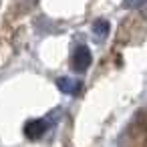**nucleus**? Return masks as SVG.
<instances>
[{
  "mask_svg": "<svg viewBox=\"0 0 147 147\" xmlns=\"http://www.w3.org/2000/svg\"><path fill=\"white\" fill-rule=\"evenodd\" d=\"M141 12H143V16L147 18V0H145V2L141 4Z\"/></svg>",
  "mask_w": 147,
  "mask_h": 147,
  "instance_id": "nucleus-6",
  "label": "nucleus"
},
{
  "mask_svg": "<svg viewBox=\"0 0 147 147\" xmlns=\"http://www.w3.org/2000/svg\"><path fill=\"white\" fill-rule=\"evenodd\" d=\"M57 87H59L65 95H77V93L81 91V83L75 81V79H69V77L57 79Z\"/></svg>",
  "mask_w": 147,
  "mask_h": 147,
  "instance_id": "nucleus-3",
  "label": "nucleus"
},
{
  "mask_svg": "<svg viewBox=\"0 0 147 147\" xmlns=\"http://www.w3.org/2000/svg\"><path fill=\"white\" fill-rule=\"evenodd\" d=\"M47 129H49V125H47L45 119H30V121H26V125H24V135H26L28 139H40Z\"/></svg>",
  "mask_w": 147,
  "mask_h": 147,
  "instance_id": "nucleus-2",
  "label": "nucleus"
},
{
  "mask_svg": "<svg viewBox=\"0 0 147 147\" xmlns=\"http://www.w3.org/2000/svg\"><path fill=\"white\" fill-rule=\"evenodd\" d=\"M143 2H145V0H125L123 6H125V8H135V6H141Z\"/></svg>",
  "mask_w": 147,
  "mask_h": 147,
  "instance_id": "nucleus-5",
  "label": "nucleus"
},
{
  "mask_svg": "<svg viewBox=\"0 0 147 147\" xmlns=\"http://www.w3.org/2000/svg\"><path fill=\"white\" fill-rule=\"evenodd\" d=\"M93 36L97 38V40H105L107 36H109V30H111V24H109V20L107 18H97L95 22H93Z\"/></svg>",
  "mask_w": 147,
  "mask_h": 147,
  "instance_id": "nucleus-4",
  "label": "nucleus"
},
{
  "mask_svg": "<svg viewBox=\"0 0 147 147\" xmlns=\"http://www.w3.org/2000/svg\"><path fill=\"white\" fill-rule=\"evenodd\" d=\"M93 63V55L89 51V47L85 45H77L75 51H73V69L77 73H85Z\"/></svg>",
  "mask_w": 147,
  "mask_h": 147,
  "instance_id": "nucleus-1",
  "label": "nucleus"
}]
</instances>
